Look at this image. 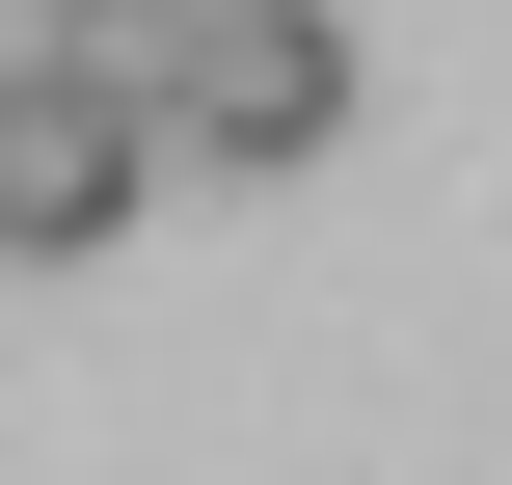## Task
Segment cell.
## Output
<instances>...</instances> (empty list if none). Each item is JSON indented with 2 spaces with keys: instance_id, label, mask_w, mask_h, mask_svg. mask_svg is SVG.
I'll return each instance as SVG.
<instances>
[{
  "instance_id": "obj_1",
  "label": "cell",
  "mask_w": 512,
  "mask_h": 485,
  "mask_svg": "<svg viewBox=\"0 0 512 485\" xmlns=\"http://www.w3.org/2000/svg\"><path fill=\"white\" fill-rule=\"evenodd\" d=\"M81 54L135 81L162 162H324V135H351V27H324V0H108Z\"/></svg>"
},
{
  "instance_id": "obj_2",
  "label": "cell",
  "mask_w": 512,
  "mask_h": 485,
  "mask_svg": "<svg viewBox=\"0 0 512 485\" xmlns=\"http://www.w3.org/2000/svg\"><path fill=\"white\" fill-rule=\"evenodd\" d=\"M135 189H162L135 81H108V54H0V270H81Z\"/></svg>"
},
{
  "instance_id": "obj_3",
  "label": "cell",
  "mask_w": 512,
  "mask_h": 485,
  "mask_svg": "<svg viewBox=\"0 0 512 485\" xmlns=\"http://www.w3.org/2000/svg\"><path fill=\"white\" fill-rule=\"evenodd\" d=\"M81 27H108V0H27V54H81Z\"/></svg>"
}]
</instances>
